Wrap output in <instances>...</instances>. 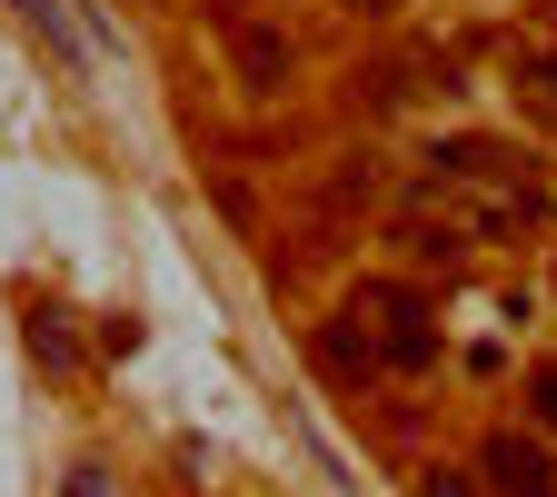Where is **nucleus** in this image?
I'll return each mask as SVG.
<instances>
[{
  "instance_id": "nucleus-3",
  "label": "nucleus",
  "mask_w": 557,
  "mask_h": 497,
  "mask_svg": "<svg viewBox=\"0 0 557 497\" xmlns=\"http://www.w3.org/2000/svg\"><path fill=\"white\" fill-rule=\"evenodd\" d=\"M478 477L498 487V497H557V458L537 438H518V428H498V438L478 448Z\"/></svg>"
},
{
  "instance_id": "nucleus-5",
  "label": "nucleus",
  "mask_w": 557,
  "mask_h": 497,
  "mask_svg": "<svg viewBox=\"0 0 557 497\" xmlns=\"http://www.w3.org/2000/svg\"><path fill=\"white\" fill-rule=\"evenodd\" d=\"M239 60H249V90H269V80H278V70H289V50H278V40H259V30L239 40Z\"/></svg>"
},
{
  "instance_id": "nucleus-8",
  "label": "nucleus",
  "mask_w": 557,
  "mask_h": 497,
  "mask_svg": "<svg viewBox=\"0 0 557 497\" xmlns=\"http://www.w3.org/2000/svg\"><path fill=\"white\" fill-rule=\"evenodd\" d=\"M528 398H537V418H547V428H557V359L537 369V388H528Z\"/></svg>"
},
{
  "instance_id": "nucleus-6",
  "label": "nucleus",
  "mask_w": 557,
  "mask_h": 497,
  "mask_svg": "<svg viewBox=\"0 0 557 497\" xmlns=\"http://www.w3.org/2000/svg\"><path fill=\"white\" fill-rule=\"evenodd\" d=\"M30 348H40V359H50V369H70V328H60V319H50V309H40V319H30Z\"/></svg>"
},
{
  "instance_id": "nucleus-1",
  "label": "nucleus",
  "mask_w": 557,
  "mask_h": 497,
  "mask_svg": "<svg viewBox=\"0 0 557 497\" xmlns=\"http://www.w3.org/2000/svg\"><path fill=\"white\" fill-rule=\"evenodd\" d=\"M537 209H547V189H537V170L518 150H498V139H448V150L418 170V189L398 199V239L418 259H468L487 239L528 229Z\"/></svg>"
},
{
  "instance_id": "nucleus-4",
  "label": "nucleus",
  "mask_w": 557,
  "mask_h": 497,
  "mask_svg": "<svg viewBox=\"0 0 557 497\" xmlns=\"http://www.w3.org/2000/svg\"><path fill=\"white\" fill-rule=\"evenodd\" d=\"M319 359H329L338 378H369V369H379V348H369V328H359V309H338V319L319 328Z\"/></svg>"
},
{
  "instance_id": "nucleus-10",
  "label": "nucleus",
  "mask_w": 557,
  "mask_h": 497,
  "mask_svg": "<svg viewBox=\"0 0 557 497\" xmlns=\"http://www.w3.org/2000/svg\"><path fill=\"white\" fill-rule=\"evenodd\" d=\"M220 11H239V0H220Z\"/></svg>"
},
{
  "instance_id": "nucleus-9",
  "label": "nucleus",
  "mask_w": 557,
  "mask_h": 497,
  "mask_svg": "<svg viewBox=\"0 0 557 497\" xmlns=\"http://www.w3.org/2000/svg\"><path fill=\"white\" fill-rule=\"evenodd\" d=\"M348 11H398V0H348Z\"/></svg>"
},
{
  "instance_id": "nucleus-7",
  "label": "nucleus",
  "mask_w": 557,
  "mask_h": 497,
  "mask_svg": "<svg viewBox=\"0 0 557 497\" xmlns=\"http://www.w3.org/2000/svg\"><path fill=\"white\" fill-rule=\"evenodd\" d=\"M418 497H468V477H458V468H429V477H418Z\"/></svg>"
},
{
  "instance_id": "nucleus-2",
  "label": "nucleus",
  "mask_w": 557,
  "mask_h": 497,
  "mask_svg": "<svg viewBox=\"0 0 557 497\" xmlns=\"http://www.w3.org/2000/svg\"><path fill=\"white\" fill-rule=\"evenodd\" d=\"M348 309H359V328H369V348L388 369H429L438 359V328H429V309H418L408 289H359Z\"/></svg>"
}]
</instances>
